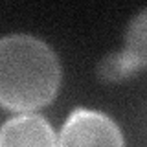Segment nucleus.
Returning a JSON list of instances; mask_svg holds the SVG:
<instances>
[{
  "instance_id": "nucleus-1",
  "label": "nucleus",
  "mask_w": 147,
  "mask_h": 147,
  "mask_svg": "<svg viewBox=\"0 0 147 147\" xmlns=\"http://www.w3.org/2000/svg\"><path fill=\"white\" fill-rule=\"evenodd\" d=\"M61 79V61L44 40L28 33L0 37V107L22 114L48 107Z\"/></svg>"
},
{
  "instance_id": "nucleus-2",
  "label": "nucleus",
  "mask_w": 147,
  "mask_h": 147,
  "mask_svg": "<svg viewBox=\"0 0 147 147\" xmlns=\"http://www.w3.org/2000/svg\"><path fill=\"white\" fill-rule=\"evenodd\" d=\"M140 70H147V7L129 22L123 50L105 55L96 74L101 83H119Z\"/></svg>"
},
{
  "instance_id": "nucleus-3",
  "label": "nucleus",
  "mask_w": 147,
  "mask_h": 147,
  "mask_svg": "<svg viewBox=\"0 0 147 147\" xmlns=\"http://www.w3.org/2000/svg\"><path fill=\"white\" fill-rule=\"evenodd\" d=\"M59 147H125V142L110 116L79 107L68 114L59 134Z\"/></svg>"
},
{
  "instance_id": "nucleus-4",
  "label": "nucleus",
  "mask_w": 147,
  "mask_h": 147,
  "mask_svg": "<svg viewBox=\"0 0 147 147\" xmlns=\"http://www.w3.org/2000/svg\"><path fill=\"white\" fill-rule=\"evenodd\" d=\"M0 147H59L57 134L44 116L24 112L0 127Z\"/></svg>"
}]
</instances>
